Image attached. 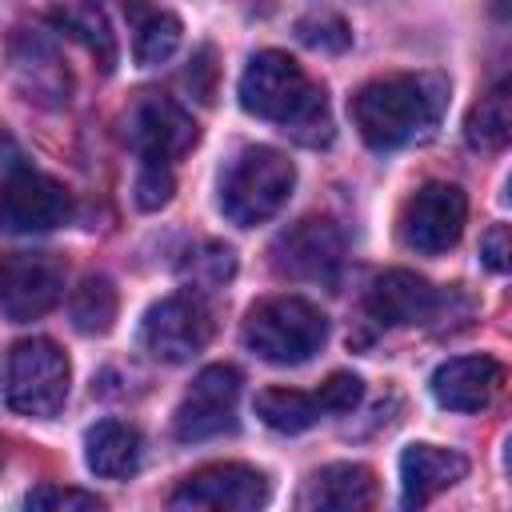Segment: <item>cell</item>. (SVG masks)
Listing matches in <instances>:
<instances>
[{"label": "cell", "instance_id": "cell-1", "mask_svg": "<svg viewBox=\"0 0 512 512\" xmlns=\"http://www.w3.org/2000/svg\"><path fill=\"white\" fill-rule=\"evenodd\" d=\"M352 124L360 140L376 152H392L416 140H428L440 128L448 108V76L444 72H388L356 88Z\"/></svg>", "mask_w": 512, "mask_h": 512}, {"label": "cell", "instance_id": "cell-2", "mask_svg": "<svg viewBox=\"0 0 512 512\" xmlns=\"http://www.w3.org/2000/svg\"><path fill=\"white\" fill-rule=\"evenodd\" d=\"M240 108L256 120L276 124L296 144L320 148L332 140V116L324 88L280 48H264L240 76Z\"/></svg>", "mask_w": 512, "mask_h": 512}, {"label": "cell", "instance_id": "cell-3", "mask_svg": "<svg viewBox=\"0 0 512 512\" xmlns=\"http://www.w3.org/2000/svg\"><path fill=\"white\" fill-rule=\"evenodd\" d=\"M292 184H296V164L280 148L268 144L240 148L220 176V212L240 228L264 224L288 204Z\"/></svg>", "mask_w": 512, "mask_h": 512}, {"label": "cell", "instance_id": "cell-4", "mask_svg": "<svg viewBox=\"0 0 512 512\" xmlns=\"http://www.w3.org/2000/svg\"><path fill=\"white\" fill-rule=\"evenodd\" d=\"M328 340L324 312L304 296H268L244 316V344L268 364H304Z\"/></svg>", "mask_w": 512, "mask_h": 512}, {"label": "cell", "instance_id": "cell-5", "mask_svg": "<svg viewBox=\"0 0 512 512\" xmlns=\"http://www.w3.org/2000/svg\"><path fill=\"white\" fill-rule=\"evenodd\" d=\"M68 384H72V364L60 352V344H52L44 336L12 344L8 372H4V396H8L12 412L48 420L64 408Z\"/></svg>", "mask_w": 512, "mask_h": 512}, {"label": "cell", "instance_id": "cell-6", "mask_svg": "<svg viewBox=\"0 0 512 512\" xmlns=\"http://www.w3.org/2000/svg\"><path fill=\"white\" fill-rule=\"evenodd\" d=\"M216 320L200 292H172L156 300L140 320V348L160 364H184L212 340Z\"/></svg>", "mask_w": 512, "mask_h": 512}, {"label": "cell", "instance_id": "cell-7", "mask_svg": "<svg viewBox=\"0 0 512 512\" xmlns=\"http://www.w3.org/2000/svg\"><path fill=\"white\" fill-rule=\"evenodd\" d=\"M272 496V484L252 464H208L184 476L172 496L168 512H264Z\"/></svg>", "mask_w": 512, "mask_h": 512}, {"label": "cell", "instance_id": "cell-8", "mask_svg": "<svg viewBox=\"0 0 512 512\" xmlns=\"http://www.w3.org/2000/svg\"><path fill=\"white\" fill-rule=\"evenodd\" d=\"M196 120L160 92H140L124 112V140L140 164H172L196 144Z\"/></svg>", "mask_w": 512, "mask_h": 512}, {"label": "cell", "instance_id": "cell-9", "mask_svg": "<svg viewBox=\"0 0 512 512\" xmlns=\"http://www.w3.org/2000/svg\"><path fill=\"white\" fill-rule=\"evenodd\" d=\"M400 240L412 248V252H424V256H440L448 252L464 224H468V196L456 188V184H444V180H432L424 188H416L404 208H400Z\"/></svg>", "mask_w": 512, "mask_h": 512}, {"label": "cell", "instance_id": "cell-10", "mask_svg": "<svg viewBox=\"0 0 512 512\" xmlns=\"http://www.w3.org/2000/svg\"><path fill=\"white\" fill-rule=\"evenodd\" d=\"M64 260L52 252H8L0 260V312L12 324L40 320L64 300Z\"/></svg>", "mask_w": 512, "mask_h": 512}, {"label": "cell", "instance_id": "cell-11", "mask_svg": "<svg viewBox=\"0 0 512 512\" xmlns=\"http://www.w3.org/2000/svg\"><path fill=\"white\" fill-rule=\"evenodd\" d=\"M364 396L360 376L352 372H336L328 376L316 392H300V388H264L256 396V416L276 428V432H304L324 416H340L352 412Z\"/></svg>", "mask_w": 512, "mask_h": 512}, {"label": "cell", "instance_id": "cell-12", "mask_svg": "<svg viewBox=\"0 0 512 512\" xmlns=\"http://www.w3.org/2000/svg\"><path fill=\"white\" fill-rule=\"evenodd\" d=\"M72 216V196L68 188L36 168H16L0 184V232L12 236H32L64 224Z\"/></svg>", "mask_w": 512, "mask_h": 512}, {"label": "cell", "instance_id": "cell-13", "mask_svg": "<svg viewBox=\"0 0 512 512\" xmlns=\"http://www.w3.org/2000/svg\"><path fill=\"white\" fill-rule=\"evenodd\" d=\"M236 400H240V372L232 364H208L192 380L184 400L176 404V416H172L176 440L192 444V440L232 432L236 428Z\"/></svg>", "mask_w": 512, "mask_h": 512}, {"label": "cell", "instance_id": "cell-14", "mask_svg": "<svg viewBox=\"0 0 512 512\" xmlns=\"http://www.w3.org/2000/svg\"><path fill=\"white\" fill-rule=\"evenodd\" d=\"M340 260H344V236L324 216H308L292 224L272 244V268L292 280H332Z\"/></svg>", "mask_w": 512, "mask_h": 512}, {"label": "cell", "instance_id": "cell-15", "mask_svg": "<svg viewBox=\"0 0 512 512\" xmlns=\"http://www.w3.org/2000/svg\"><path fill=\"white\" fill-rule=\"evenodd\" d=\"M448 292H440L436 284H428L424 276L408 272V268H392L380 272L364 296V312L380 324V328H408V324H428L444 312Z\"/></svg>", "mask_w": 512, "mask_h": 512}, {"label": "cell", "instance_id": "cell-16", "mask_svg": "<svg viewBox=\"0 0 512 512\" xmlns=\"http://www.w3.org/2000/svg\"><path fill=\"white\" fill-rule=\"evenodd\" d=\"M8 64H12V80L24 92V100L44 104V108L68 104L72 76L60 60L56 44L44 32H16L8 44Z\"/></svg>", "mask_w": 512, "mask_h": 512}, {"label": "cell", "instance_id": "cell-17", "mask_svg": "<svg viewBox=\"0 0 512 512\" xmlns=\"http://www.w3.org/2000/svg\"><path fill=\"white\" fill-rule=\"evenodd\" d=\"M376 500H380V480L368 464L356 460H336L316 468L296 496L300 512H376Z\"/></svg>", "mask_w": 512, "mask_h": 512}, {"label": "cell", "instance_id": "cell-18", "mask_svg": "<svg viewBox=\"0 0 512 512\" xmlns=\"http://www.w3.org/2000/svg\"><path fill=\"white\" fill-rule=\"evenodd\" d=\"M504 368L492 356H452L432 372V396L448 412H480L496 400Z\"/></svg>", "mask_w": 512, "mask_h": 512}, {"label": "cell", "instance_id": "cell-19", "mask_svg": "<svg viewBox=\"0 0 512 512\" xmlns=\"http://www.w3.org/2000/svg\"><path fill=\"white\" fill-rule=\"evenodd\" d=\"M468 460L440 444H408L400 452V504L404 512H420L428 500L464 480Z\"/></svg>", "mask_w": 512, "mask_h": 512}, {"label": "cell", "instance_id": "cell-20", "mask_svg": "<svg viewBox=\"0 0 512 512\" xmlns=\"http://www.w3.org/2000/svg\"><path fill=\"white\" fill-rule=\"evenodd\" d=\"M140 432L120 420H100L84 436V460L104 480H124L140 468Z\"/></svg>", "mask_w": 512, "mask_h": 512}, {"label": "cell", "instance_id": "cell-21", "mask_svg": "<svg viewBox=\"0 0 512 512\" xmlns=\"http://www.w3.org/2000/svg\"><path fill=\"white\" fill-rule=\"evenodd\" d=\"M48 20L64 36L80 40L88 48V56L100 64V72H112L116 68V32L108 28L104 8H96V4H60V8L48 12Z\"/></svg>", "mask_w": 512, "mask_h": 512}, {"label": "cell", "instance_id": "cell-22", "mask_svg": "<svg viewBox=\"0 0 512 512\" xmlns=\"http://www.w3.org/2000/svg\"><path fill=\"white\" fill-rule=\"evenodd\" d=\"M116 308H120V296H116L108 276H84L68 300L72 328L84 336H104L116 324Z\"/></svg>", "mask_w": 512, "mask_h": 512}, {"label": "cell", "instance_id": "cell-23", "mask_svg": "<svg viewBox=\"0 0 512 512\" xmlns=\"http://www.w3.org/2000/svg\"><path fill=\"white\" fill-rule=\"evenodd\" d=\"M508 132H512V96H508V84H496L488 96H480V104H472L464 120V136L472 148L496 152L508 144Z\"/></svg>", "mask_w": 512, "mask_h": 512}, {"label": "cell", "instance_id": "cell-24", "mask_svg": "<svg viewBox=\"0 0 512 512\" xmlns=\"http://www.w3.org/2000/svg\"><path fill=\"white\" fill-rule=\"evenodd\" d=\"M136 36H132V52H136V64L152 68V64H164L176 48H180V16L176 12H164V8H148V12H136Z\"/></svg>", "mask_w": 512, "mask_h": 512}, {"label": "cell", "instance_id": "cell-25", "mask_svg": "<svg viewBox=\"0 0 512 512\" xmlns=\"http://www.w3.org/2000/svg\"><path fill=\"white\" fill-rule=\"evenodd\" d=\"M24 512H104V500L72 484H36L24 496Z\"/></svg>", "mask_w": 512, "mask_h": 512}, {"label": "cell", "instance_id": "cell-26", "mask_svg": "<svg viewBox=\"0 0 512 512\" xmlns=\"http://www.w3.org/2000/svg\"><path fill=\"white\" fill-rule=\"evenodd\" d=\"M296 36L308 48H320V52H344L352 44V32H348V24L336 12H308V16H300L296 20Z\"/></svg>", "mask_w": 512, "mask_h": 512}, {"label": "cell", "instance_id": "cell-27", "mask_svg": "<svg viewBox=\"0 0 512 512\" xmlns=\"http://www.w3.org/2000/svg\"><path fill=\"white\" fill-rule=\"evenodd\" d=\"M132 192H136V204H140L144 212L164 208V204L172 200V192H176L172 164H140V168H136V184H132Z\"/></svg>", "mask_w": 512, "mask_h": 512}, {"label": "cell", "instance_id": "cell-28", "mask_svg": "<svg viewBox=\"0 0 512 512\" xmlns=\"http://www.w3.org/2000/svg\"><path fill=\"white\" fill-rule=\"evenodd\" d=\"M192 260L184 264V272L192 276V284H200V288H208V284H224L228 276H232V268H236V260H232V252L224 248V244H204L200 252H188Z\"/></svg>", "mask_w": 512, "mask_h": 512}, {"label": "cell", "instance_id": "cell-29", "mask_svg": "<svg viewBox=\"0 0 512 512\" xmlns=\"http://www.w3.org/2000/svg\"><path fill=\"white\" fill-rule=\"evenodd\" d=\"M480 256H484V264H488L492 272H504V268H508V228H504V224H492V228L484 232Z\"/></svg>", "mask_w": 512, "mask_h": 512}, {"label": "cell", "instance_id": "cell-30", "mask_svg": "<svg viewBox=\"0 0 512 512\" xmlns=\"http://www.w3.org/2000/svg\"><path fill=\"white\" fill-rule=\"evenodd\" d=\"M196 76H204V84H196V96L208 104V100H212V76H216L212 48H200V52H196V60H192V68H188V84H192Z\"/></svg>", "mask_w": 512, "mask_h": 512}, {"label": "cell", "instance_id": "cell-31", "mask_svg": "<svg viewBox=\"0 0 512 512\" xmlns=\"http://www.w3.org/2000/svg\"><path fill=\"white\" fill-rule=\"evenodd\" d=\"M4 148H8V136H4V132H0V156H4Z\"/></svg>", "mask_w": 512, "mask_h": 512}]
</instances>
